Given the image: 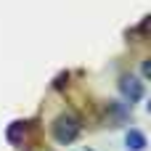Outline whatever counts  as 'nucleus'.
Masks as SVG:
<instances>
[{
    "mask_svg": "<svg viewBox=\"0 0 151 151\" xmlns=\"http://www.w3.org/2000/svg\"><path fill=\"white\" fill-rule=\"evenodd\" d=\"M80 130H82V122H80L77 114H61V117L53 122V138H56L58 143H64V146H69V143L80 135Z\"/></svg>",
    "mask_w": 151,
    "mask_h": 151,
    "instance_id": "obj_1",
    "label": "nucleus"
},
{
    "mask_svg": "<svg viewBox=\"0 0 151 151\" xmlns=\"http://www.w3.org/2000/svg\"><path fill=\"white\" fill-rule=\"evenodd\" d=\"M119 93L130 101V104H135V101H141L143 98V93H146V88H143V82L138 80V77H133V74H125L122 80H119Z\"/></svg>",
    "mask_w": 151,
    "mask_h": 151,
    "instance_id": "obj_2",
    "label": "nucleus"
},
{
    "mask_svg": "<svg viewBox=\"0 0 151 151\" xmlns=\"http://www.w3.org/2000/svg\"><path fill=\"white\" fill-rule=\"evenodd\" d=\"M125 143H127V149L130 151H143L149 146V141H146V135L141 133V130H127V135H125Z\"/></svg>",
    "mask_w": 151,
    "mask_h": 151,
    "instance_id": "obj_3",
    "label": "nucleus"
},
{
    "mask_svg": "<svg viewBox=\"0 0 151 151\" xmlns=\"http://www.w3.org/2000/svg\"><path fill=\"white\" fill-rule=\"evenodd\" d=\"M24 133H27V122H21V119H16V122H11L8 125V130H5V141L8 143H21V138H24Z\"/></svg>",
    "mask_w": 151,
    "mask_h": 151,
    "instance_id": "obj_4",
    "label": "nucleus"
}]
</instances>
